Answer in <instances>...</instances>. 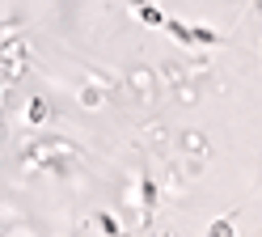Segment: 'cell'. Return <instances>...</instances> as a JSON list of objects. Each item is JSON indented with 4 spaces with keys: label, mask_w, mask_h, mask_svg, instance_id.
Wrapping results in <instances>:
<instances>
[{
    "label": "cell",
    "mask_w": 262,
    "mask_h": 237,
    "mask_svg": "<svg viewBox=\"0 0 262 237\" xmlns=\"http://www.w3.org/2000/svg\"><path fill=\"white\" fill-rule=\"evenodd\" d=\"M26 118H30V123H42V118H47V102L34 97V102H30V110H26Z\"/></svg>",
    "instance_id": "cell-1"
}]
</instances>
